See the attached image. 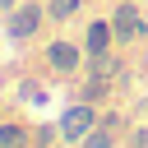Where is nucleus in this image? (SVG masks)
<instances>
[{
  "label": "nucleus",
  "mask_w": 148,
  "mask_h": 148,
  "mask_svg": "<svg viewBox=\"0 0 148 148\" xmlns=\"http://www.w3.org/2000/svg\"><path fill=\"white\" fill-rule=\"evenodd\" d=\"M0 23H5V37H9L14 46H32V42H42L46 28H51V18H46V0H18Z\"/></svg>",
  "instance_id": "1"
},
{
  "label": "nucleus",
  "mask_w": 148,
  "mask_h": 148,
  "mask_svg": "<svg viewBox=\"0 0 148 148\" xmlns=\"http://www.w3.org/2000/svg\"><path fill=\"white\" fill-rule=\"evenodd\" d=\"M42 65H46V74L74 83V79L83 74V65H88V51H83V42H74V37H42Z\"/></svg>",
  "instance_id": "2"
},
{
  "label": "nucleus",
  "mask_w": 148,
  "mask_h": 148,
  "mask_svg": "<svg viewBox=\"0 0 148 148\" xmlns=\"http://www.w3.org/2000/svg\"><path fill=\"white\" fill-rule=\"evenodd\" d=\"M106 14H111V28H116V46H120V51L148 37V14H143L139 0H116Z\"/></svg>",
  "instance_id": "3"
},
{
  "label": "nucleus",
  "mask_w": 148,
  "mask_h": 148,
  "mask_svg": "<svg viewBox=\"0 0 148 148\" xmlns=\"http://www.w3.org/2000/svg\"><path fill=\"white\" fill-rule=\"evenodd\" d=\"M97 116H102V106H92V102H79V97H74V102L60 111V139L79 148V139L97 125Z\"/></svg>",
  "instance_id": "4"
},
{
  "label": "nucleus",
  "mask_w": 148,
  "mask_h": 148,
  "mask_svg": "<svg viewBox=\"0 0 148 148\" xmlns=\"http://www.w3.org/2000/svg\"><path fill=\"white\" fill-rule=\"evenodd\" d=\"M79 42H83V51H88V56H102V51H111V46H116L111 14H88V18H83V32H79Z\"/></svg>",
  "instance_id": "5"
},
{
  "label": "nucleus",
  "mask_w": 148,
  "mask_h": 148,
  "mask_svg": "<svg viewBox=\"0 0 148 148\" xmlns=\"http://www.w3.org/2000/svg\"><path fill=\"white\" fill-rule=\"evenodd\" d=\"M83 74H92V79H111V83H125V56H120V46H111V51H102V56H88Z\"/></svg>",
  "instance_id": "6"
},
{
  "label": "nucleus",
  "mask_w": 148,
  "mask_h": 148,
  "mask_svg": "<svg viewBox=\"0 0 148 148\" xmlns=\"http://www.w3.org/2000/svg\"><path fill=\"white\" fill-rule=\"evenodd\" d=\"M116 88H120V83L92 79V74H79V79H74V97H79V102H92V106H106V102L116 97Z\"/></svg>",
  "instance_id": "7"
},
{
  "label": "nucleus",
  "mask_w": 148,
  "mask_h": 148,
  "mask_svg": "<svg viewBox=\"0 0 148 148\" xmlns=\"http://www.w3.org/2000/svg\"><path fill=\"white\" fill-rule=\"evenodd\" d=\"M83 9H88V0H46L51 28H69L74 18H83Z\"/></svg>",
  "instance_id": "8"
},
{
  "label": "nucleus",
  "mask_w": 148,
  "mask_h": 148,
  "mask_svg": "<svg viewBox=\"0 0 148 148\" xmlns=\"http://www.w3.org/2000/svg\"><path fill=\"white\" fill-rule=\"evenodd\" d=\"M0 148H32V125L18 116L0 120Z\"/></svg>",
  "instance_id": "9"
},
{
  "label": "nucleus",
  "mask_w": 148,
  "mask_h": 148,
  "mask_svg": "<svg viewBox=\"0 0 148 148\" xmlns=\"http://www.w3.org/2000/svg\"><path fill=\"white\" fill-rule=\"evenodd\" d=\"M79 148H125V134H120V130H106V125L97 120V125L79 139Z\"/></svg>",
  "instance_id": "10"
},
{
  "label": "nucleus",
  "mask_w": 148,
  "mask_h": 148,
  "mask_svg": "<svg viewBox=\"0 0 148 148\" xmlns=\"http://www.w3.org/2000/svg\"><path fill=\"white\" fill-rule=\"evenodd\" d=\"M60 143V120H37L32 125V148H51Z\"/></svg>",
  "instance_id": "11"
},
{
  "label": "nucleus",
  "mask_w": 148,
  "mask_h": 148,
  "mask_svg": "<svg viewBox=\"0 0 148 148\" xmlns=\"http://www.w3.org/2000/svg\"><path fill=\"white\" fill-rule=\"evenodd\" d=\"M97 120H102L106 130H120V134H125V130L134 125V120H130V111H120V106H111V102L102 106V116H97Z\"/></svg>",
  "instance_id": "12"
},
{
  "label": "nucleus",
  "mask_w": 148,
  "mask_h": 148,
  "mask_svg": "<svg viewBox=\"0 0 148 148\" xmlns=\"http://www.w3.org/2000/svg\"><path fill=\"white\" fill-rule=\"evenodd\" d=\"M125 148H148V120H134L125 130Z\"/></svg>",
  "instance_id": "13"
},
{
  "label": "nucleus",
  "mask_w": 148,
  "mask_h": 148,
  "mask_svg": "<svg viewBox=\"0 0 148 148\" xmlns=\"http://www.w3.org/2000/svg\"><path fill=\"white\" fill-rule=\"evenodd\" d=\"M139 120H148V92H143V102H139Z\"/></svg>",
  "instance_id": "14"
},
{
  "label": "nucleus",
  "mask_w": 148,
  "mask_h": 148,
  "mask_svg": "<svg viewBox=\"0 0 148 148\" xmlns=\"http://www.w3.org/2000/svg\"><path fill=\"white\" fill-rule=\"evenodd\" d=\"M0 5H5V14H9V9H14V5H18V0H0Z\"/></svg>",
  "instance_id": "15"
},
{
  "label": "nucleus",
  "mask_w": 148,
  "mask_h": 148,
  "mask_svg": "<svg viewBox=\"0 0 148 148\" xmlns=\"http://www.w3.org/2000/svg\"><path fill=\"white\" fill-rule=\"evenodd\" d=\"M51 148H74V143H65V139H60V143H51Z\"/></svg>",
  "instance_id": "16"
},
{
  "label": "nucleus",
  "mask_w": 148,
  "mask_h": 148,
  "mask_svg": "<svg viewBox=\"0 0 148 148\" xmlns=\"http://www.w3.org/2000/svg\"><path fill=\"white\" fill-rule=\"evenodd\" d=\"M5 42H9V37H5V23H0V46H5Z\"/></svg>",
  "instance_id": "17"
},
{
  "label": "nucleus",
  "mask_w": 148,
  "mask_h": 148,
  "mask_svg": "<svg viewBox=\"0 0 148 148\" xmlns=\"http://www.w3.org/2000/svg\"><path fill=\"white\" fill-rule=\"evenodd\" d=\"M0 18H5V5H0Z\"/></svg>",
  "instance_id": "18"
},
{
  "label": "nucleus",
  "mask_w": 148,
  "mask_h": 148,
  "mask_svg": "<svg viewBox=\"0 0 148 148\" xmlns=\"http://www.w3.org/2000/svg\"><path fill=\"white\" fill-rule=\"evenodd\" d=\"M111 5H116V0H111Z\"/></svg>",
  "instance_id": "19"
}]
</instances>
